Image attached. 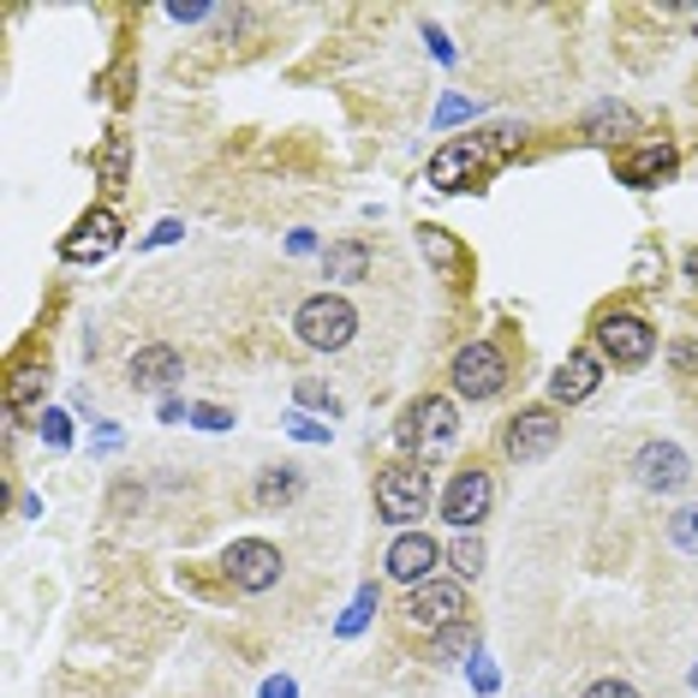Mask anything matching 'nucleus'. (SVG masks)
<instances>
[{
    "label": "nucleus",
    "instance_id": "7ed1b4c3",
    "mask_svg": "<svg viewBox=\"0 0 698 698\" xmlns=\"http://www.w3.org/2000/svg\"><path fill=\"white\" fill-rule=\"evenodd\" d=\"M406 621L424 633H448L466 621V585L459 579H424V585H412L406 597Z\"/></svg>",
    "mask_w": 698,
    "mask_h": 698
},
{
    "label": "nucleus",
    "instance_id": "4be33fe9",
    "mask_svg": "<svg viewBox=\"0 0 698 698\" xmlns=\"http://www.w3.org/2000/svg\"><path fill=\"white\" fill-rule=\"evenodd\" d=\"M591 131H633V114L627 108H597L591 114Z\"/></svg>",
    "mask_w": 698,
    "mask_h": 698
},
{
    "label": "nucleus",
    "instance_id": "aec40b11",
    "mask_svg": "<svg viewBox=\"0 0 698 698\" xmlns=\"http://www.w3.org/2000/svg\"><path fill=\"white\" fill-rule=\"evenodd\" d=\"M448 561H454L459 573H478V561H484V543H478V538H466V531H459V538H454V549H448Z\"/></svg>",
    "mask_w": 698,
    "mask_h": 698
},
{
    "label": "nucleus",
    "instance_id": "ddd939ff",
    "mask_svg": "<svg viewBox=\"0 0 698 698\" xmlns=\"http://www.w3.org/2000/svg\"><path fill=\"white\" fill-rule=\"evenodd\" d=\"M478 168H484L478 144H442V150L430 156V186L436 191H466L472 180H478Z\"/></svg>",
    "mask_w": 698,
    "mask_h": 698
},
{
    "label": "nucleus",
    "instance_id": "a878e982",
    "mask_svg": "<svg viewBox=\"0 0 698 698\" xmlns=\"http://www.w3.org/2000/svg\"><path fill=\"white\" fill-rule=\"evenodd\" d=\"M31 394H36V370H19V382H12V406H24Z\"/></svg>",
    "mask_w": 698,
    "mask_h": 698
},
{
    "label": "nucleus",
    "instance_id": "a211bd4d",
    "mask_svg": "<svg viewBox=\"0 0 698 698\" xmlns=\"http://www.w3.org/2000/svg\"><path fill=\"white\" fill-rule=\"evenodd\" d=\"M364 275H370V251L359 240L329 245V281H364Z\"/></svg>",
    "mask_w": 698,
    "mask_h": 698
},
{
    "label": "nucleus",
    "instance_id": "473e14b6",
    "mask_svg": "<svg viewBox=\"0 0 698 698\" xmlns=\"http://www.w3.org/2000/svg\"><path fill=\"white\" fill-rule=\"evenodd\" d=\"M692 687H698V668H692Z\"/></svg>",
    "mask_w": 698,
    "mask_h": 698
},
{
    "label": "nucleus",
    "instance_id": "7c9ffc66",
    "mask_svg": "<svg viewBox=\"0 0 698 698\" xmlns=\"http://www.w3.org/2000/svg\"><path fill=\"white\" fill-rule=\"evenodd\" d=\"M263 698H293V680H269V687H263Z\"/></svg>",
    "mask_w": 698,
    "mask_h": 698
},
{
    "label": "nucleus",
    "instance_id": "2eb2a0df",
    "mask_svg": "<svg viewBox=\"0 0 698 698\" xmlns=\"http://www.w3.org/2000/svg\"><path fill=\"white\" fill-rule=\"evenodd\" d=\"M597 377H603L597 352H568L561 370L549 377V394H556V400H585L591 389H597Z\"/></svg>",
    "mask_w": 698,
    "mask_h": 698
},
{
    "label": "nucleus",
    "instance_id": "cd10ccee",
    "mask_svg": "<svg viewBox=\"0 0 698 698\" xmlns=\"http://www.w3.org/2000/svg\"><path fill=\"white\" fill-rule=\"evenodd\" d=\"M198 424H203V430H228L233 419H228L221 406H198Z\"/></svg>",
    "mask_w": 698,
    "mask_h": 698
},
{
    "label": "nucleus",
    "instance_id": "5701e85b",
    "mask_svg": "<svg viewBox=\"0 0 698 698\" xmlns=\"http://www.w3.org/2000/svg\"><path fill=\"white\" fill-rule=\"evenodd\" d=\"M370 603H377V591H359V603H352V615L340 621V633H359L364 627V615H370Z\"/></svg>",
    "mask_w": 698,
    "mask_h": 698
},
{
    "label": "nucleus",
    "instance_id": "f257e3e1",
    "mask_svg": "<svg viewBox=\"0 0 698 698\" xmlns=\"http://www.w3.org/2000/svg\"><path fill=\"white\" fill-rule=\"evenodd\" d=\"M293 329H299V340L310 352H340L352 340V329H359V310H352L347 299H335V293H317V299L299 305Z\"/></svg>",
    "mask_w": 698,
    "mask_h": 698
},
{
    "label": "nucleus",
    "instance_id": "393cba45",
    "mask_svg": "<svg viewBox=\"0 0 698 698\" xmlns=\"http://www.w3.org/2000/svg\"><path fill=\"white\" fill-rule=\"evenodd\" d=\"M585 698H638L627 680H597V687H585Z\"/></svg>",
    "mask_w": 698,
    "mask_h": 698
},
{
    "label": "nucleus",
    "instance_id": "b1692460",
    "mask_svg": "<svg viewBox=\"0 0 698 698\" xmlns=\"http://www.w3.org/2000/svg\"><path fill=\"white\" fill-rule=\"evenodd\" d=\"M120 173H126V144H114L108 161H102V180H108V186H120Z\"/></svg>",
    "mask_w": 698,
    "mask_h": 698
},
{
    "label": "nucleus",
    "instance_id": "f03ea898",
    "mask_svg": "<svg viewBox=\"0 0 698 698\" xmlns=\"http://www.w3.org/2000/svg\"><path fill=\"white\" fill-rule=\"evenodd\" d=\"M430 508V472L412 466V459H400L377 478V514L394 519V526H406V519H424Z\"/></svg>",
    "mask_w": 698,
    "mask_h": 698
},
{
    "label": "nucleus",
    "instance_id": "412c9836",
    "mask_svg": "<svg viewBox=\"0 0 698 698\" xmlns=\"http://www.w3.org/2000/svg\"><path fill=\"white\" fill-rule=\"evenodd\" d=\"M472 645V627L459 621V627H448V633H436V657H459V651Z\"/></svg>",
    "mask_w": 698,
    "mask_h": 698
},
{
    "label": "nucleus",
    "instance_id": "f8f14e48",
    "mask_svg": "<svg viewBox=\"0 0 698 698\" xmlns=\"http://www.w3.org/2000/svg\"><path fill=\"white\" fill-rule=\"evenodd\" d=\"M436 561H442V549L430 543L424 531H400V538L389 543V573L400 579V585H424Z\"/></svg>",
    "mask_w": 698,
    "mask_h": 698
},
{
    "label": "nucleus",
    "instance_id": "9b49d317",
    "mask_svg": "<svg viewBox=\"0 0 698 698\" xmlns=\"http://www.w3.org/2000/svg\"><path fill=\"white\" fill-rule=\"evenodd\" d=\"M114 245H120V221H114L108 210H91V215L78 221V228L66 233L61 257H66V263H96V257H108Z\"/></svg>",
    "mask_w": 698,
    "mask_h": 698
},
{
    "label": "nucleus",
    "instance_id": "20e7f679",
    "mask_svg": "<svg viewBox=\"0 0 698 698\" xmlns=\"http://www.w3.org/2000/svg\"><path fill=\"white\" fill-rule=\"evenodd\" d=\"M501 382H508V359H501L496 340H472V347L454 359V389L459 394L489 400V394H501Z\"/></svg>",
    "mask_w": 698,
    "mask_h": 698
},
{
    "label": "nucleus",
    "instance_id": "6e6552de",
    "mask_svg": "<svg viewBox=\"0 0 698 698\" xmlns=\"http://www.w3.org/2000/svg\"><path fill=\"white\" fill-rule=\"evenodd\" d=\"M489 501H496V484H489V472H459L454 489H448V501H442V514H448V526L454 531H472L478 519L489 514Z\"/></svg>",
    "mask_w": 698,
    "mask_h": 698
},
{
    "label": "nucleus",
    "instance_id": "0eeeda50",
    "mask_svg": "<svg viewBox=\"0 0 698 698\" xmlns=\"http://www.w3.org/2000/svg\"><path fill=\"white\" fill-rule=\"evenodd\" d=\"M400 442H406V448H424V454L448 448L454 442V406L448 400H419V406H406V419H400Z\"/></svg>",
    "mask_w": 698,
    "mask_h": 698
},
{
    "label": "nucleus",
    "instance_id": "4468645a",
    "mask_svg": "<svg viewBox=\"0 0 698 698\" xmlns=\"http://www.w3.org/2000/svg\"><path fill=\"white\" fill-rule=\"evenodd\" d=\"M180 370L186 364H180V352H173L168 340H150V347L131 352V382H138V389H168Z\"/></svg>",
    "mask_w": 698,
    "mask_h": 698
},
{
    "label": "nucleus",
    "instance_id": "bb28decb",
    "mask_svg": "<svg viewBox=\"0 0 698 698\" xmlns=\"http://www.w3.org/2000/svg\"><path fill=\"white\" fill-rule=\"evenodd\" d=\"M168 12H173V19H186V24H191V19H203V12H210V7H203V0H173Z\"/></svg>",
    "mask_w": 698,
    "mask_h": 698
},
{
    "label": "nucleus",
    "instance_id": "2f4dec72",
    "mask_svg": "<svg viewBox=\"0 0 698 698\" xmlns=\"http://www.w3.org/2000/svg\"><path fill=\"white\" fill-rule=\"evenodd\" d=\"M687 269H692V275H698V251H687Z\"/></svg>",
    "mask_w": 698,
    "mask_h": 698
},
{
    "label": "nucleus",
    "instance_id": "39448f33",
    "mask_svg": "<svg viewBox=\"0 0 698 698\" xmlns=\"http://www.w3.org/2000/svg\"><path fill=\"white\" fill-rule=\"evenodd\" d=\"M597 347H603L615 364H645L651 352H657V329H651L645 317H627V310H615V317L597 322Z\"/></svg>",
    "mask_w": 698,
    "mask_h": 698
},
{
    "label": "nucleus",
    "instance_id": "c85d7f7f",
    "mask_svg": "<svg viewBox=\"0 0 698 698\" xmlns=\"http://www.w3.org/2000/svg\"><path fill=\"white\" fill-rule=\"evenodd\" d=\"M299 400H305V406H329V412H335V400H329V394H322V389H317V382H299Z\"/></svg>",
    "mask_w": 698,
    "mask_h": 698
},
{
    "label": "nucleus",
    "instance_id": "c756f323",
    "mask_svg": "<svg viewBox=\"0 0 698 698\" xmlns=\"http://www.w3.org/2000/svg\"><path fill=\"white\" fill-rule=\"evenodd\" d=\"M42 430H49V442H54V448L66 442V419H61V412H49V419H42Z\"/></svg>",
    "mask_w": 698,
    "mask_h": 698
},
{
    "label": "nucleus",
    "instance_id": "6ab92c4d",
    "mask_svg": "<svg viewBox=\"0 0 698 698\" xmlns=\"http://www.w3.org/2000/svg\"><path fill=\"white\" fill-rule=\"evenodd\" d=\"M668 543L687 549V556H698V508H680L675 519H668Z\"/></svg>",
    "mask_w": 698,
    "mask_h": 698
},
{
    "label": "nucleus",
    "instance_id": "1a4fd4ad",
    "mask_svg": "<svg viewBox=\"0 0 698 698\" xmlns=\"http://www.w3.org/2000/svg\"><path fill=\"white\" fill-rule=\"evenodd\" d=\"M556 442H561V419L549 406H538V412H519L508 424V442H501V448H508V459H543Z\"/></svg>",
    "mask_w": 698,
    "mask_h": 698
},
{
    "label": "nucleus",
    "instance_id": "dca6fc26",
    "mask_svg": "<svg viewBox=\"0 0 698 698\" xmlns=\"http://www.w3.org/2000/svg\"><path fill=\"white\" fill-rule=\"evenodd\" d=\"M668 173H675V150L668 144H645V150L621 156V180L627 186H663Z\"/></svg>",
    "mask_w": 698,
    "mask_h": 698
},
{
    "label": "nucleus",
    "instance_id": "9d476101",
    "mask_svg": "<svg viewBox=\"0 0 698 698\" xmlns=\"http://www.w3.org/2000/svg\"><path fill=\"white\" fill-rule=\"evenodd\" d=\"M633 472L645 489H680L692 478V459L675 448V442H645V448L633 454Z\"/></svg>",
    "mask_w": 698,
    "mask_h": 698
},
{
    "label": "nucleus",
    "instance_id": "423d86ee",
    "mask_svg": "<svg viewBox=\"0 0 698 698\" xmlns=\"http://www.w3.org/2000/svg\"><path fill=\"white\" fill-rule=\"evenodd\" d=\"M228 579L240 591H269L281 579V549L263 543V538H240L228 549Z\"/></svg>",
    "mask_w": 698,
    "mask_h": 698
},
{
    "label": "nucleus",
    "instance_id": "f3484780",
    "mask_svg": "<svg viewBox=\"0 0 698 698\" xmlns=\"http://www.w3.org/2000/svg\"><path fill=\"white\" fill-rule=\"evenodd\" d=\"M299 489H305L299 472H293V466H275V472H263V478H257V501H263V508H281V501H293Z\"/></svg>",
    "mask_w": 698,
    "mask_h": 698
}]
</instances>
